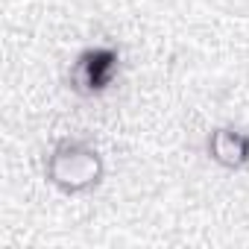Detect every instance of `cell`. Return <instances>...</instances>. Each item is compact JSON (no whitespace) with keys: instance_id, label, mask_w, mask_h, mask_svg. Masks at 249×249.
<instances>
[{"instance_id":"2","label":"cell","mask_w":249,"mask_h":249,"mask_svg":"<svg viewBox=\"0 0 249 249\" xmlns=\"http://www.w3.org/2000/svg\"><path fill=\"white\" fill-rule=\"evenodd\" d=\"M120 68H123V50L117 44H111V41L88 44L68 65L65 85L71 88V94H76L82 100H94V97H103L106 91H111V85L120 76Z\"/></svg>"},{"instance_id":"3","label":"cell","mask_w":249,"mask_h":249,"mask_svg":"<svg viewBox=\"0 0 249 249\" xmlns=\"http://www.w3.org/2000/svg\"><path fill=\"white\" fill-rule=\"evenodd\" d=\"M205 156L229 173L249 170V129L234 126V123L214 126L205 135Z\"/></svg>"},{"instance_id":"1","label":"cell","mask_w":249,"mask_h":249,"mask_svg":"<svg viewBox=\"0 0 249 249\" xmlns=\"http://www.w3.org/2000/svg\"><path fill=\"white\" fill-rule=\"evenodd\" d=\"M44 179L65 196H85L106 182L103 150L88 135H59L44 153Z\"/></svg>"}]
</instances>
